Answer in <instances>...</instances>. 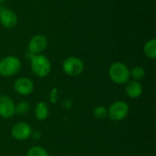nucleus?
Masks as SVG:
<instances>
[{
	"label": "nucleus",
	"mask_w": 156,
	"mask_h": 156,
	"mask_svg": "<svg viewBox=\"0 0 156 156\" xmlns=\"http://www.w3.org/2000/svg\"><path fill=\"white\" fill-rule=\"evenodd\" d=\"M130 111L127 102L123 101H117L113 102L108 109V118L113 122H120L124 120Z\"/></svg>",
	"instance_id": "4"
},
{
	"label": "nucleus",
	"mask_w": 156,
	"mask_h": 156,
	"mask_svg": "<svg viewBox=\"0 0 156 156\" xmlns=\"http://www.w3.org/2000/svg\"><path fill=\"white\" fill-rule=\"evenodd\" d=\"M16 104L8 96L0 97V117L8 119L15 115Z\"/></svg>",
	"instance_id": "10"
},
{
	"label": "nucleus",
	"mask_w": 156,
	"mask_h": 156,
	"mask_svg": "<svg viewBox=\"0 0 156 156\" xmlns=\"http://www.w3.org/2000/svg\"><path fill=\"white\" fill-rule=\"evenodd\" d=\"M144 55L151 58L155 59L156 58V39L152 38L146 41V43L144 46Z\"/></svg>",
	"instance_id": "13"
},
{
	"label": "nucleus",
	"mask_w": 156,
	"mask_h": 156,
	"mask_svg": "<svg viewBox=\"0 0 156 156\" xmlns=\"http://www.w3.org/2000/svg\"><path fill=\"white\" fill-rule=\"evenodd\" d=\"M145 76V69L142 66H134L132 69H130V77L133 79V80H141Z\"/></svg>",
	"instance_id": "14"
},
{
	"label": "nucleus",
	"mask_w": 156,
	"mask_h": 156,
	"mask_svg": "<svg viewBox=\"0 0 156 156\" xmlns=\"http://www.w3.org/2000/svg\"><path fill=\"white\" fill-rule=\"evenodd\" d=\"M30 68L35 76L38 78H45L50 73L51 63L45 55H34L31 56Z\"/></svg>",
	"instance_id": "1"
},
{
	"label": "nucleus",
	"mask_w": 156,
	"mask_h": 156,
	"mask_svg": "<svg viewBox=\"0 0 156 156\" xmlns=\"http://www.w3.org/2000/svg\"><path fill=\"white\" fill-rule=\"evenodd\" d=\"M58 89L57 88H54L52 89L51 92H50V95H49V98H50V101L52 103H56L57 101H58Z\"/></svg>",
	"instance_id": "18"
},
{
	"label": "nucleus",
	"mask_w": 156,
	"mask_h": 156,
	"mask_svg": "<svg viewBox=\"0 0 156 156\" xmlns=\"http://www.w3.org/2000/svg\"><path fill=\"white\" fill-rule=\"evenodd\" d=\"M32 133L31 126L24 122L16 123L11 129V134L14 139L17 141H25L30 137Z\"/></svg>",
	"instance_id": "7"
},
{
	"label": "nucleus",
	"mask_w": 156,
	"mask_h": 156,
	"mask_svg": "<svg viewBox=\"0 0 156 156\" xmlns=\"http://www.w3.org/2000/svg\"><path fill=\"white\" fill-rule=\"evenodd\" d=\"M0 97H1V92H0Z\"/></svg>",
	"instance_id": "20"
},
{
	"label": "nucleus",
	"mask_w": 156,
	"mask_h": 156,
	"mask_svg": "<svg viewBox=\"0 0 156 156\" xmlns=\"http://www.w3.org/2000/svg\"><path fill=\"white\" fill-rule=\"evenodd\" d=\"M110 79L116 84H125L130 80V69L122 62L112 63L109 69Z\"/></svg>",
	"instance_id": "2"
},
{
	"label": "nucleus",
	"mask_w": 156,
	"mask_h": 156,
	"mask_svg": "<svg viewBox=\"0 0 156 156\" xmlns=\"http://www.w3.org/2000/svg\"><path fill=\"white\" fill-rule=\"evenodd\" d=\"M49 115V109L46 102L39 101L35 107V116L38 121H45Z\"/></svg>",
	"instance_id": "12"
},
{
	"label": "nucleus",
	"mask_w": 156,
	"mask_h": 156,
	"mask_svg": "<svg viewBox=\"0 0 156 156\" xmlns=\"http://www.w3.org/2000/svg\"><path fill=\"white\" fill-rule=\"evenodd\" d=\"M126 94L132 99H138L143 93V86L137 80L128 81L125 87Z\"/></svg>",
	"instance_id": "11"
},
{
	"label": "nucleus",
	"mask_w": 156,
	"mask_h": 156,
	"mask_svg": "<svg viewBox=\"0 0 156 156\" xmlns=\"http://www.w3.org/2000/svg\"><path fill=\"white\" fill-rule=\"evenodd\" d=\"M62 69L65 74L70 77H77L83 72L84 63L77 57H69L63 61Z\"/></svg>",
	"instance_id": "5"
},
{
	"label": "nucleus",
	"mask_w": 156,
	"mask_h": 156,
	"mask_svg": "<svg viewBox=\"0 0 156 156\" xmlns=\"http://www.w3.org/2000/svg\"><path fill=\"white\" fill-rule=\"evenodd\" d=\"M21 61L16 56H6L0 59V75L3 77H12L19 72Z\"/></svg>",
	"instance_id": "3"
},
{
	"label": "nucleus",
	"mask_w": 156,
	"mask_h": 156,
	"mask_svg": "<svg viewBox=\"0 0 156 156\" xmlns=\"http://www.w3.org/2000/svg\"><path fill=\"white\" fill-rule=\"evenodd\" d=\"M5 2V0H0V4H3Z\"/></svg>",
	"instance_id": "19"
},
{
	"label": "nucleus",
	"mask_w": 156,
	"mask_h": 156,
	"mask_svg": "<svg viewBox=\"0 0 156 156\" xmlns=\"http://www.w3.org/2000/svg\"><path fill=\"white\" fill-rule=\"evenodd\" d=\"M27 156H49V154L46 149H44L41 146L37 145V146H33V147L29 148V150L27 151Z\"/></svg>",
	"instance_id": "17"
},
{
	"label": "nucleus",
	"mask_w": 156,
	"mask_h": 156,
	"mask_svg": "<svg viewBox=\"0 0 156 156\" xmlns=\"http://www.w3.org/2000/svg\"><path fill=\"white\" fill-rule=\"evenodd\" d=\"M30 111V104L27 102V101H20L19 103H17L16 105V108H15V114H17V115H20V116H23V115H26Z\"/></svg>",
	"instance_id": "15"
},
{
	"label": "nucleus",
	"mask_w": 156,
	"mask_h": 156,
	"mask_svg": "<svg viewBox=\"0 0 156 156\" xmlns=\"http://www.w3.org/2000/svg\"><path fill=\"white\" fill-rule=\"evenodd\" d=\"M48 47V39L44 35L37 34L35 35L28 42L27 49L28 52L31 54V56L41 54L45 51V49Z\"/></svg>",
	"instance_id": "6"
},
{
	"label": "nucleus",
	"mask_w": 156,
	"mask_h": 156,
	"mask_svg": "<svg viewBox=\"0 0 156 156\" xmlns=\"http://www.w3.org/2000/svg\"><path fill=\"white\" fill-rule=\"evenodd\" d=\"M17 16L16 14L8 8L0 9V23L5 28H13L17 24Z\"/></svg>",
	"instance_id": "9"
},
{
	"label": "nucleus",
	"mask_w": 156,
	"mask_h": 156,
	"mask_svg": "<svg viewBox=\"0 0 156 156\" xmlns=\"http://www.w3.org/2000/svg\"><path fill=\"white\" fill-rule=\"evenodd\" d=\"M14 90L16 93L22 96H27L34 90V83L32 80L27 77H21L14 82Z\"/></svg>",
	"instance_id": "8"
},
{
	"label": "nucleus",
	"mask_w": 156,
	"mask_h": 156,
	"mask_svg": "<svg viewBox=\"0 0 156 156\" xmlns=\"http://www.w3.org/2000/svg\"><path fill=\"white\" fill-rule=\"evenodd\" d=\"M93 116L97 120H106L108 118V109H106L104 106H97L93 110Z\"/></svg>",
	"instance_id": "16"
}]
</instances>
